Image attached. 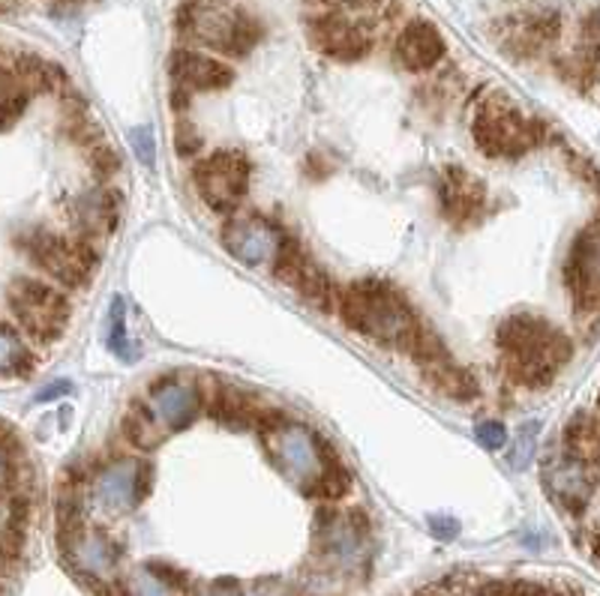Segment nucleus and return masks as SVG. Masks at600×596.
Wrapping results in <instances>:
<instances>
[{
    "label": "nucleus",
    "mask_w": 600,
    "mask_h": 596,
    "mask_svg": "<svg viewBox=\"0 0 600 596\" xmlns=\"http://www.w3.org/2000/svg\"><path fill=\"white\" fill-rule=\"evenodd\" d=\"M10 309L30 339L54 342L70 324V300L54 285L22 276L10 285Z\"/></svg>",
    "instance_id": "obj_7"
},
{
    "label": "nucleus",
    "mask_w": 600,
    "mask_h": 596,
    "mask_svg": "<svg viewBox=\"0 0 600 596\" xmlns=\"http://www.w3.org/2000/svg\"><path fill=\"white\" fill-rule=\"evenodd\" d=\"M34 369V357L22 336L0 321V377H25Z\"/></svg>",
    "instance_id": "obj_26"
},
{
    "label": "nucleus",
    "mask_w": 600,
    "mask_h": 596,
    "mask_svg": "<svg viewBox=\"0 0 600 596\" xmlns=\"http://www.w3.org/2000/svg\"><path fill=\"white\" fill-rule=\"evenodd\" d=\"M408 353L415 357L424 377L432 384V389H439L441 396H451L456 402H466V399L478 396V381H475V375L456 363L454 357L448 353V348L429 330L420 333V339L415 342V348Z\"/></svg>",
    "instance_id": "obj_15"
},
{
    "label": "nucleus",
    "mask_w": 600,
    "mask_h": 596,
    "mask_svg": "<svg viewBox=\"0 0 600 596\" xmlns=\"http://www.w3.org/2000/svg\"><path fill=\"white\" fill-rule=\"evenodd\" d=\"M504 369L523 387H547L555 372L571 360V339L538 315L504 318L495 333Z\"/></svg>",
    "instance_id": "obj_3"
},
{
    "label": "nucleus",
    "mask_w": 600,
    "mask_h": 596,
    "mask_svg": "<svg viewBox=\"0 0 600 596\" xmlns=\"http://www.w3.org/2000/svg\"><path fill=\"white\" fill-rule=\"evenodd\" d=\"M475 596H559L550 587L531 582H487L480 584Z\"/></svg>",
    "instance_id": "obj_31"
},
{
    "label": "nucleus",
    "mask_w": 600,
    "mask_h": 596,
    "mask_svg": "<svg viewBox=\"0 0 600 596\" xmlns=\"http://www.w3.org/2000/svg\"><path fill=\"white\" fill-rule=\"evenodd\" d=\"M472 138L490 159H516L543 141V123L528 117L514 99L490 94L478 102L472 117Z\"/></svg>",
    "instance_id": "obj_4"
},
{
    "label": "nucleus",
    "mask_w": 600,
    "mask_h": 596,
    "mask_svg": "<svg viewBox=\"0 0 600 596\" xmlns=\"http://www.w3.org/2000/svg\"><path fill=\"white\" fill-rule=\"evenodd\" d=\"M429 527H432V534L439 536V539H454L460 534V524L451 519V516H432L429 519Z\"/></svg>",
    "instance_id": "obj_36"
},
{
    "label": "nucleus",
    "mask_w": 600,
    "mask_h": 596,
    "mask_svg": "<svg viewBox=\"0 0 600 596\" xmlns=\"http://www.w3.org/2000/svg\"><path fill=\"white\" fill-rule=\"evenodd\" d=\"M258 435L270 464L304 495L336 500L348 492V474L343 471V464L333 459L328 440L309 426L280 414Z\"/></svg>",
    "instance_id": "obj_1"
},
{
    "label": "nucleus",
    "mask_w": 600,
    "mask_h": 596,
    "mask_svg": "<svg viewBox=\"0 0 600 596\" xmlns=\"http://www.w3.org/2000/svg\"><path fill=\"white\" fill-rule=\"evenodd\" d=\"M27 105V87L19 78H0V129H10Z\"/></svg>",
    "instance_id": "obj_30"
},
{
    "label": "nucleus",
    "mask_w": 600,
    "mask_h": 596,
    "mask_svg": "<svg viewBox=\"0 0 600 596\" xmlns=\"http://www.w3.org/2000/svg\"><path fill=\"white\" fill-rule=\"evenodd\" d=\"M285 234L265 216H232L222 228V246L246 268H273Z\"/></svg>",
    "instance_id": "obj_14"
},
{
    "label": "nucleus",
    "mask_w": 600,
    "mask_h": 596,
    "mask_svg": "<svg viewBox=\"0 0 600 596\" xmlns=\"http://www.w3.org/2000/svg\"><path fill=\"white\" fill-rule=\"evenodd\" d=\"M70 216L90 244V237H109L118 228V201L111 193H85L70 204Z\"/></svg>",
    "instance_id": "obj_23"
},
{
    "label": "nucleus",
    "mask_w": 600,
    "mask_h": 596,
    "mask_svg": "<svg viewBox=\"0 0 600 596\" xmlns=\"http://www.w3.org/2000/svg\"><path fill=\"white\" fill-rule=\"evenodd\" d=\"M328 3H343V7H364V3H376V0H328Z\"/></svg>",
    "instance_id": "obj_39"
},
{
    "label": "nucleus",
    "mask_w": 600,
    "mask_h": 596,
    "mask_svg": "<svg viewBox=\"0 0 600 596\" xmlns=\"http://www.w3.org/2000/svg\"><path fill=\"white\" fill-rule=\"evenodd\" d=\"M309 39L313 46L325 54V58H333V61H364L372 49V37L364 25L357 22H348L345 15L328 13L319 15L309 22Z\"/></svg>",
    "instance_id": "obj_18"
},
{
    "label": "nucleus",
    "mask_w": 600,
    "mask_h": 596,
    "mask_svg": "<svg viewBox=\"0 0 600 596\" xmlns=\"http://www.w3.org/2000/svg\"><path fill=\"white\" fill-rule=\"evenodd\" d=\"M538 432H540L538 423H526V426L516 432L514 447H511V452H507V462H511V468L519 471V468H526V464L531 462L535 447H538Z\"/></svg>",
    "instance_id": "obj_32"
},
{
    "label": "nucleus",
    "mask_w": 600,
    "mask_h": 596,
    "mask_svg": "<svg viewBox=\"0 0 600 596\" xmlns=\"http://www.w3.org/2000/svg\"><path fill=\"white\" fill-rule=\"evenodd\" d=\"M316 555L331 570L355 572L369 558V522L360 510H333L325 507L313 531Z\"/></svg>",
    "instance_id": "obj_6"
},
{
    "label": "nucleus",
    "mask_w": 600,
    "mask_h": 596,
    "mask_svg": "<svg viewBox=\"0 0 600 596\" xmlns=\"http://www.w3.org/2000/svg\"><path fill=\"white\" fill-rule=\"evenodd\" d=\"M106 342H109V351L114 357H121V360H135L142 348H138V342L130 336V330H126V303H123V297H114L109 306V333H106Z\"/></svg>",
    "instance_id": "obj_28"
},
{
    "label": "nucleus",
    "mask_w": 600,
    "mask_h": 596,
    "mask_svg": "<svg viewBox=\"0 0 600 596\" xmlns=\"http://www.w3.org/2000/svg\"><path fill=\"white\" fill-rule=\"evenodd\" d=\"M142 405H145L147 414L157 423L162 435H174V432H184V429L196 423L201 408H205V396L193 381H186L181 375H166L157 377L147 387Z\"/></svg>",
    "instance_id": "obj_11"
},
{
    "label": "nucleus",
    "mask_w": 600,
    "mask_h": 596,
    "mask_svg": "<svg viewBox=\"0 0 600 596\" xmlns=\"http://www.w3.org/2000/svg\"><path fill=\"white\" fill-rule=\"evenodd\" d=\"M336 312L348 330L403 351H412L420 333L427 330L417 321L408 300L388 282L364 280L348 285L345 291L336 294Z\"/></svg>",
    "instance_id": "obj_2"
},
{
    "label": "nucleus",
    "mask_w": 600,
    "mask_h": 596,
    "mask_svg": "<svg viewBox=\"0 0 600 596\" xmlns=\"http://www.w3.org/2000/svg\"><path fill=\"white\" fill-rule=\"evenodd\" d=\"M439 204L448 220L456 225H468V222L480 220V213L487 208V186L460 165L444 169L439 177Z\"/></svg>",
    "instance_id": "obj_19"
},
{
    "label": "nucleus",
    "mask_w": 600,
    "mask_h": 596,
    "mask_svg": "<svg viewBox=\"0 0 600 596\" xmlns=\"http://www.w3.org/2000/svg\"><path fill=\"white\" fill-rule=\"evenodd\" d=\"M27 258L63 288H82L97 268V256L87 240H70L63 234L37 228L25 237Z\"/></svg>",
    "instance_id": "obj_9"
},
{
    "label": "nucleus",
    "mask_w": 600,
    "mask_h": 596,
    "mask_svg": "<svg viewBox=\"0 0 600 596\" xmlns=\"http://www.w3.org/2000/svg\"><path fill=\"white\" fill-rule=\"evenodd\" d=\"M13 480V459H10V450L0 444V488L7 486Z\"/></svg>",
    "instance_id": "obj_38"
},
{
    "label": "nucleus",
    "mask_w": 600,
    "mask_h": 596,
    "mask_svg": "<svg viewBox=\"0 0 600 596\" xmlns=\"http://www.w3.org/2000/svg\"><path fill=\"white\" fill-rule=\"evenodd\" d=\"M598 476L600 468L576 462L562 450L552 452L550 459L543 462V488L550 492V498L564 512H574V516L586 510V504L595 495V486H598Z\"/></svg>",
    "instance_id": "obj_16"
},
{
    "label": "nucleus",
    "mask_w": 600,
    "mask_h": 596,
    "mask_svg": "<svg viewBox=\"0 0 600 596\" xmlns=\"http://www.w3.org/2000/svg\"><path fill=\"white\" fill-rule=\"evenodd\" d=\"M121 596H186V575L169 563H145L133 570L121 584Z\"/></svg>",
    "instance_id": "obj_24"
},
{
    "label": "nucleus",
    "mask_w": 600,
    "mask_h": 596,
    "mask_svg": "<svg viewBox=\"0 0 600 596\" xmlns=\"http://www.w3.org/2000/svg\"><path fill=\"white\" fill-rule=\"evenodd\" d=\"M208 411L220 423L229 429H261L268 426L273 417H280L277 411H265L261 399H256L253 393H246L241 387H222L213 389V402H208Z\"/></svg>",
    "instance_id": "obj_22"
},
{
    "label": "nucleus",
    "mask_w": 600,
    "mask_h": 596,
    "mask_svg": "<svg viewBox=\"0 0 600 596\" xmlns=\"http://www.w3.org/2000/svg\"><path fill=\"white\" fill-rule=\"evenodd\" d=\"M562 452L591 468H600V414L579 411L567 420L562 435Z\"/></svg>",
    "instance_id": "obj_25"
},
{
    "label": "nucleus",
    "mask_w": 600,
    "mask_h": 596,
    "mask_svg": "<svg viewBox=\"0 0 600 596\" xmlns=\"http://www.w3.org/2000/svg\"><path fill=\"white\" fill-rule=\"evenodd\" d=\"M181 30L201 46L229 54V58H244L256 49L261 39V22L244 10H232L217 0H193L181 10Z\"/></svg>",
    "instance_id": "obj_5"
},
{
    "label": "nucleus",
    "mask_w": 600,
    "mask_h": 596,
    "mask_svg": "<svg viewBox=\"0 0 600 596\" xmlns=\"http://www.w3.org/2000/svg\"><path fill=\"white\" fill-rule=\"evenodd\" d=\"M172 78L177 90L184 94H205V90H222L234 82V70L208 51L181 49L172 58Z\"/></svg>",
    "instance_id": "obj_20"
},
{
    "label": "nucleus",
    "mask_w": 600,
    "mask_h": 596,
    "mask_svg": "<svg viewBox=\"0 0 600 596\" xmlns=\"http://www.w3.org/2000/svg\"><path fill=\"white\" fill-rule=\"evenodd\" d=\"M130 141H133L135 153L142 157V162H145V165H154V150H157V145H154V133H150L147 126H138V129H133V135H130Z\"/></svg>",
    "instance_id": "obj_34"
},
{
    "label": "nucleus",
    "mask_w": 600,
    "mask_h": 596,
    "mask_svg": "<svg viewBox=\"0 0 600 596\" xmlns=\"http://www.w3.org/2000/svg\"><path fill=\"white\" fill-rule=\"evenodd\" d=\"M70 389H73V384H70V381H54V384H49V387L39 393L37 402H49V399H58V396L70 393Z\"/></svg>",
    "instance_id": "obj_37"
},
{
    "label": "nucleus",
    "mask_w": 600,
    "mask_h": 596,
    "mask_svg": "<svg viewBox=\"0 0 600 596\" xmlns=\"http://www.w3.org/2000/svg\"><path fill=\"white\" fill-rule=\"evenodd\" d=\"M564 285L571 291L576 312H600V222L576 234L564 264Z\"/></svg>",
    "instance_id": "obj_13"
},
{
    "label": "nucleus",
    "mask_w": 600,
    "mask_h": 596,
    "mask_svg": "<svg viewBox=\"0 0 600 596\" xmlns=\"http://www.w3.org/2000/svg\"><path fill=\"white\" fill-rule=\"evenodd\" d=\"M417 596H448L444 591H439V587H429V591H420Z\"/></svg>",
    "instance_id": "obj_40"
},
{
    "label": "nucleus",
    "mask_w": 600,
    "mask_h": 596,
    "mask_svg": "<svg viewBox=\"0 0 600 596\" xmlns=\"http://www.w3.org/2000/svg\"><path fill=\"white\" fill-rule=\"evenodd\" d=\"M396 61L403 63L408 73H429L436 63L444 58V39L429 22H408L396 37Z\"/></svg>",
    "instance_id": "obj_21"
},
{
    "label": "nucleus",
    "mask_w": 600,
    "mask_h": 596,
    "mask_svg": "<svg viewBox=\"0 0 600 596\" xmlns=\"http://www.w3.org/2000/svg\"><path fill=\"white\" fill-rule=\"evenodd\" d=\"M61 548L66 563L94 587H106L114 570H118V560H121V551H118V546L111 543L109 536L82 522L63 524Z\"/></svg>",
    "instance_id": "obj_10"
},
{
    "label": "nucleus",
    "mask_w": 600,
    "mask_h": 596,
    "mask_svg": "<svg viewBox=\"0 0 600 596\" xmlns=\"http://www.w3.org/2000/svg\"><path fill=\"white\" fill-rule=\"evenodd\" d=\"M273 270H277V280L282 285L294 288L307 303L319 306V309L336 306V294H333L331 280L325 276V270L309 258V252L301 244L282 240L280 256L273 261Z\"/></svg>",
    "instance_id": "obj_17"
},
{
    "label": "nucleus",
    "mask_w": 600,
    "mask_h": 596,
    "mask_svg": "<svg viewBox=\"0 0 600 596\" xmlns=\"http://www.w3.org/2000/svg\"><path fill=\"white\" fill-rule=\"evenodd\" d=\"M150 468L135 459L109 462L90 480V500L94 507L109 516L130 512L150 492Z\"/></svg>",
    "instance_id": "obj_12"
},
{
    "label": "nucleus",
    "mask_w": 600,
    "mask_h": 596,
    "mask_svg": "<svg viewBox=\"0 0 600 596\" xmlns=\"http://www.w3.org/2000/svg\"><path fill=\"white\" fill-rule=\"evenodd\" d=\"M193 186L213 213L232 216L249 193V162L237 150H213L193 165Z\"/></svg>",
    "instance_id": "obj_8"
},
{
    "label": "nucleus",
    "mask_w": 600,
    "mask_h": 596,
    "mask_svg": "<svg viewBox=\"0 0 600 596\" xmlns=\"http://www.w3.org/2000/svg\"><path fill=\"white\" fill-rule=\"evenodd\" d=\"M198 596H246V591L237 582H229V579H222V582H213L208 587H201Z\"/></svg>",
    "instance_id": "obj_35"
},
{
    "label": "nucleus",
    "mask_w": 600,
    "mask_h": 596,
    "mask_svg": "<svg viewBox=\"0 0 600 596\" xmlns=\"http://www.w3.org/2000/svg\"><path fill=\"white\" fill-rule=\"evenodd\" d=\"M475 438H478L487 450H499V447L507 444V429H504L499 420H483V423L475 426Z\"/></svg>",
    "instance_id": "obj_33"
},
{
    "label": "nucleus",
    "mask_w": 600,
    "mask_h": 596,
    "mask_svg": "<svg viewBox=\"0 0 600 596\" xmlns=\"http://www.w3.org/2000/svg\"><path fill=\"white\" fill-rule=\"evenodd\" d=\"M123 435H126V440H130L133 447H138V450H154V447H160L162 440H166V435H162L160 429H157V423L150 420V414H147V408L142 402L133 405V408L126 411V417H123Z\"/></svg>",
    "instance_id": "obj_29"
},
{
    "label": "nucleus",
    "mask_w": 600,
    "mask_h": 596,
    "mask_svg": "<svg viewBox=\"0 0 600 596\" xmlns=\"http://www.w3.org/2000/svg\"><path fill=\"white\" fill-rule=\"evenodd\" d=\"M25 534V507L22 500L0 495V560H10L22 548Z\"/></svg>",
    "instance_id": "obj_27"
}]
</instances>
